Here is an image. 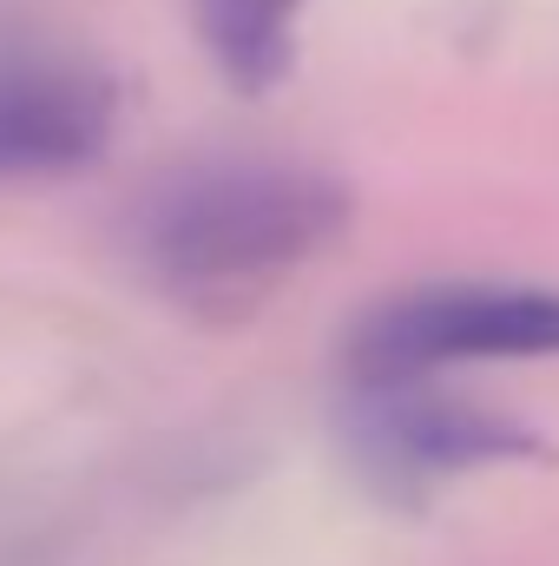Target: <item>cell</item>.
I'll return each instance as SVG.
<instances>
[{
  "instance_id": "cell-4",
  "label": "cell",
  "mask_w": 559,
  "mask_h": 566,
  "mask_svg": "<svg viewBox=\"0 0 559 566\" xmlns=\"http://www.w3.org/2000/svg\"><path fill=\"white\" fill-rule=\"evenodd\" d=\"M119 133V80L80 53H0V185L66 178L106 158Z\"/></svg>"
},
{
  "instance_id": "cell-1",
  "label": "cell",
  "mask_w": 559,
  "mask_h": 566,
  "mask_svg": "<svg viewBox=\"0 0 559 566\" xmlns=\"http://www.w3.org/2000/svg\"><path fill=\"white\" fill-rule=\"evenodd\" d=\"M356 198L296 158H198L145 191L133 218L145 277L204 323H244L349 238Z\"/></svg>"
},
{
  "instance_id": "cell-2",
  "label": "cell",
  "mask_w": 559,
  "mask_h": 566,
  "mask_svg": "<svg viewBox=\"0 0 559 566\" xmlns=\"http://www.w3.org/2000/svg\"><path fill=\"white\" fill-rule=\"evenodd\" d=\"M540 356H559V290L547 283H421L376 303L342 343L349 382H402L461 363Z\"/></svg>"
},
{
  "instance_id": "cell-3",
  "label": "cell",
  "mask_w": 559,
  "mask_h": 566,
  "mask_svg": "<svg viewBox=\"0 0 559 566\" xmlns=\"http://www.w3.org/2000/svg\"><path fill=\"white\" fill-rule=\"evenodd\" d=\"M349 454L362 474L389 494H421L434 481H461L494 461H520L540 448L534 428H520L500 409H481L467 396L434 389V376L402 382H349Z\"/></svg>"
},
{
  "instance_id": "cell-5",
  "label": "cell",
  "mask_w": 559,
  "mask_h": 566,
  "mask_svg": "<svg viewBox=\"0 0 559 566\" xmlns=\"http://www.w3.org/2000/svg\"><path fill=\"white\" fill-rule=\"evenodd\" d=\"M198 40L238 93H271L296 60V20L309 0H191Z\"/></svg>"
}]
</instances>
